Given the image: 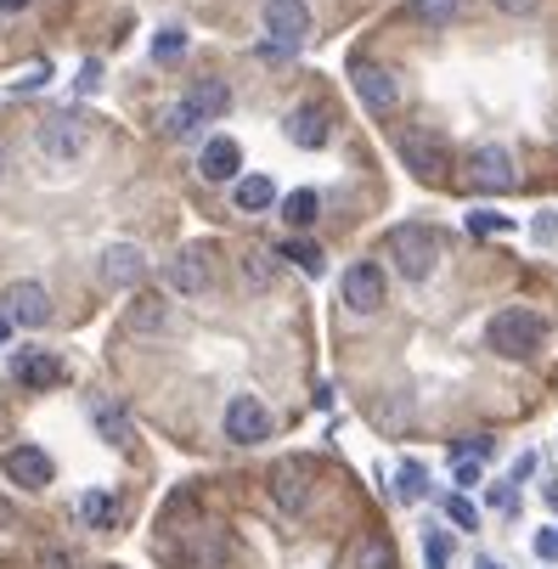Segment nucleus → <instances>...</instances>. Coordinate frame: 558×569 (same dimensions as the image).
Here are the masks:
<instances>
[{
	"instance_id": "1",
	"label": "nucleus",
	"mask_w": 558,
	"mask_h": 569,
	"mask_svg": "<svg viewBox=\"0 0 558 569\" xmlns=\"http://www.w3.org/2000/svg\"><path fill=\"white\" fill-rule=\"evenodd\" d=\"M486 345L497 356H508V361H525V356H536L547 345V316L530 310V305H508V310H497L486 321Z\"/></svg>"
},
{
	"instance_id": "2",
	"label": "nucleus",
	"mask_w": 558,
	"mask_h": 569,
	"mask_svg": "<svg viewBox=\"0 0 558 569\" xmlns=\"http://www.w3.org/2000/svg\"><path fill=\"white\" fill-rule=\"evenodd\" d=\"M310 34V7L305 0H266V46L260 57H293Z\"/></svg>"
},
{
	"instance_id": "3",
	"label": "nucleus",
	"mask_w": 558,
	"mask_h": 569,
	"mask_svg": "<svg viewBox=\"0 0 558 569\" xmlns=\"http://www.w3.org/2000/svg\"><path fill=\"white\" fill-rule=\"evenodd\" d=\"M383 249H389L395 271H401L407 282H424V277L435 271V260H440V242H435V231H424V226H395Z\"/></svg>"
},
{
	"instance_id": "4",
	"label": "nucleus",
	"mask_w": 558,
	"mask_h": 569,
	"mask_svg": "<svg viewBox=\"0 0 558 569\" xmlns=\"http://www.w3.org/2000/svg\"><path fill=\"white\" fill-rule=\"evenodd\" d=\"M91 152V124L79 119V113H51L46 124H40V158L46 164H79V158Z\"/></svg>"
},
{
	"instance_id": "5",
	"label": "nucleus",
	"mask_w": 558,
	"mask_h": 569,
	"mask_svg": "<svg viewBox=\"0 0 558 569\" xmlns=\"http://www.w3.org/2000/svg\"><path fill=\"white\" fill-rule=\"evenodd\" d=\"M468 187L474 192H514L519 187V164H514V152L486 141V147H474L468 152Z\"/></svg>"
},
{
	"instance_id": "6",
	"label": "nucleus",
	"mask_w": 558,
	"mask_h": 569,
	"mask_svg": "<svg viewBox=\"0 0 558 569\" xmlns=\"http://www.w3.org/2000/svg\"><path fill=\"white\" fill-rule=\"evenodd\" d=\"M350 86H356L361 108L378 113V119L401 108V79H395L389 68H378V62H350Z\"/></svg>"
},
{
	"instance_id": "7",
	"label": "nucleus",
	"mask_w": 558,
	"mask_h": 569,
	"mask_svg": "<svg viewBox=\"0 0 558 569\" xmlns=\"http://www.w3.org/2000/svg\"><path fill=\"white\" fill-rule=\"evenodd\" d=\"M165 282L181 293V299H203L209 288H215V260H209V249H181L170 266H165Z\"/></svg>"
},
{
	"instance_id": "8",
	"label": "nucleus",
	"mask_w": 558,
	"mask_h": 569,
	"mask_svg": "<svg viewBox=\"0 0 558 569\" xmlns=\"http://www.w3.org/2000/svg\"><path fill=\"white\" fill-rule=\"evenodd\" d=\"M383 266H372V260H356L350 271H345V282H339V299H345V310H356V316H372V310H383Z\"/></svg>"
},
{
	"instance_id": "9",
	"label": "nucleus",
	"mask_w": 558,
	"mask_h": 569,
	"mask_svg": "<svg viewBox=\"0 0 558 569\" xmlns=\"http://www.w3.org/2000/svg\"><path fill=\"white\" fill-rule=\"evenodd\" d=\"M226 435L237 446H260V440H271V412L255 395H231L226 400Z\"/></svg>"
},
{
	"instance_id": "10",
	"label": "nucleus",
	"mask_w": 558,
	"mask_h": 569,
	"mask_svg": "<svg viewBox=\"0 0 558 569\" xmlns=\"http://www.w3.org/2000/svg\"><path fill=\"white\" fill-rule=\"evenodd\" d=\"M0 310H7L18 328H46V316H51V293H46V282H12L7 293H0Z\"/></svg>"
},
{
	"instance_id": "11",
	"label": "nucleus",
	"mask_w": 558,
	"mask_h": 569,
	"mask_svg": "<svg viewBox=\"0 0 558 569\" xmlns=\"http://www.w3.org/2000/svg\"><path fill=\"white\" fill-rule=\"evenodd\" d=\"M395 147H401V158L412 164L418 181H440L446 176V147L429 130H401V136H395Z\"/></svg>"
},
{
	"instance_id": "12",
	"label": "nucleus",
	"mask_w": 558,
	"mask_h": 569,
	"mask_svg": "<svg viewBox=\"0 0 558 569\" xmlns=\"http://www.w3.org/2000/svg\"><path fill=\"white\" fill-rule=\"evenodd\" d=\"M237 170H243V147H237L231 136H209L203 152H198V176L226 187V181H237Z\"/></svg>"
},
{
	"instance_id": "13",
	"label": "nucleus",
	"mask_w": 558,
	"mask_h": 569,
	"mask_svg": "<svg viewBox=\"0 0 558 569\" xmlns=\"http://www.w3.org/2000/svg\"><path fill=\"white\" fill-rule=\"evenodd\" d=\"M0 468H7V479L23 485V491H46L51 485V457L40 446H12L7 457H0Z\"/></svg>"
},
{
	"instance_id": "14",
	"label": "nucleus",
	"mask_w": 558,
	"mask_h": 569,
	"mask_svg": "<svg viewBox=\"0 0 558 569\" xmlns=\"http://www.w3.org/2000/svg\"><path fill=\"white\" fill-rule=\"evenodd\" d=\"M147 277V254L136 249V242H113V249L102 254V282L108 288H141Z\"/></svg>"
},
{
	"instance_id": "15",
	"label": "nucleus",
	"mask_w": 558,
	"mask_h": 569,
	"mask_svg": "<svg viewBox=\"0 0 558 569\" xmlns=\"http://www.w3.org/2000/svg\"><path fill=\"white\" fill-rule=\"evenodd\" d=\"M282 130H288V141H293V147L316 152V147L328 141V108H322V102H299V108L288 113V124H282Z\"/></svg>"
},
{
	"instance_id": "16",
	"label": "nucleus",
	"mask_w": 558,
	"mask_h": 569,
	"mask_svg": "<svg viewBox=\"0 0 558 569\" xmlns=\"http://www.w3.org/2000/svg\"><path fill=\"white\" fill-rule=\"evenodd\" d=\"M271 497H277V508H282V513H293V519L310 508V479H305V468H299V462H282V468H277Z\"/></svg>"
},
{
	"instance_id": "17",
	"label": "nucleus",
	"mask_w": 558,
	"mask_h": 569,
	"mask_svg": "<svg viewBox=\"0 0 558 569\" xmlns=\"http://www.w3.org/2000/svg\"><path fill=\"white\" fill-rule=\"evenodd\" d=\"M124 328H130L136 339H158V333L170 328V305L152 299V293H141V299L130 305V316H124Z\"/></svg>"
},
{
	"instance_id": "18",
	"label": "nucleus",
	"mask_w": 558,
	"mask_h": 569,
	"mask_svg": "<svg viewBox=\"0 0 558 569\" xmlns=\"http://www.w3.org/2000/svg\"><path fill=\"white\" fill-rule=\"evenodd\" d=\"M18 383H29V389H46V383H62L68 378V367L57 361V356H46V350H29V356H18Z\"/></svg>"
},
{
	"instance_id": "19",
	"label": "nucleus",
	"mask_w": 558,
	"mask_h": 569,
	"mask_svg": "<svg viewBox=\"0 0 558 569\" xmlns=\"http://www.w3.org/2000/svg\"><path fill=\"white\" fill-rule=\"evenodd\" d=\"M231 203L243 209V214H266V209L277 203V187H271V176H237V187H231Z\"/></svg>"
},
{
	"instance_id": "20",
	"label": "nucleus",
	"mask_w": 558,
	"mask_h": 569,
	"mask_svg": "<svg viewBox=\"0 0 558 569\" xmlns=\"http://www.w3.org/2000/svg\"><path fill=\"white\" fill-rule=\"evenodd\" d=\"M187 97H192V108L203 113V124L226 119V108H231V86H226V79H198Z\"/></svg>"
},
{
	"instance_id": "21",
	"label": "nucleus",
	"mask_w": 558,
	"mask_h": 569,
	"mask_svg": "<svg viewBox=\"0 0 558 569\" xmlns=\"http://www.w3.org/2000/svg\"><path fill=\"white\" fill-rule=\"evenodd\" d=\"M316 214H322V198H316L310 187H299V192H288V198H282V220H288L293 231L316 226Z\"/></svg>"
},
{
	"instance_id": "22",
	"label": "nucleus",
	"mask_w": 558,
	"mask_h": 569,
	"mask_svg": "<svg viewBox=\"0 0 558 569\" xmlns=\"http://www.w3.org/2000/svg\"><path fill=\"white\" fill-rule=\"evenodd\" d=\"M198 130H203V113L192 108V97H181V102H170V108H165V136L187 141V136H198Z\"/></svg>"
},
{
	"instance_id": "23",
	"label": "nucleus",
	"mask_w": 558,
	"mask_h": 569,
	"mask_svg": "<svg viewBox=\"0 0 558 569\" xmlns=\"http://www.w3.org/2000/svg\"><path fill=\"white\" fill-rule=\"evenodd\" d=\"M350 563H356V569H395V547H389L383 536H361L356 552H350Z\"/></svg>"
},
{
	"instance_id": "24",
	"label": "nucleus",
	"mask_w": 558,
	"mask_h": 569,
	"mask_svg": "<svg viewBox=\"0 0 558 569\" xmlns=\"http://www.w3.org/2000/svg\"><path fill=\"white\" fill-rule=\"evenodd\" d=\"M407 12H412L424 29H446V23L462 12V0H407Z\"/></svg>"
},
{
	"instance_id": "25",
	"label": "nucleus",
	"mask_w": 558,
	"mask_h": 569,
	"mask_svg": "<svg viewBox=\"0 0 558 569\" xmlns=\"http://www.w3.org/2000/svg\"><path fill=\"white\" fill-rule=\"evenodd\" d=\"M271 277H277L271 249H243V282H249L255 293H266V288H271Z\"/></svg>"
},
{
	"instance_id": "26",
	"label": "nucleus",
	"mask_w": 558,
	"mask_h": 569,
	"mask_svg": "<svg viewBox=\"0 0 558 569\" xmlns=\"http://www.w3.org/2000/svg\"><path fill=\"white\" fill-rule=\"evenodd\" d=\"M113 497L108 491H86V497H79V519H86V525H97V530H113Z\"/></svg>"
},
{
	"instance_id": "27",
	"label": "nucleus",
	"mask_w": 558,
	"mask_h": 569,
	"mask_svg": "<svg viewBox=\"0 0 558 569\" xmlns=\"http://www.w3.org/2000/svg\"><path fill=\"white\" fill-rule=\"evenodd\" d=\"M91 418L102 423V435H108V446H130V423H124V412H119V406H108V400H97V406H91Z\"/></svg>"
},
{
	"instance_id": "28",
	"label": "nucleus",
	"mask_w": 558,
	"mask_h": 569,
	"mask_svg": "<svg viewBox=\"0 0 558 569\" xmlns=\"http://www.w3.org/2000/svg\"><path fill=\"white\" fill-rule=\"evenodd\" d=\"M282 254L305 271V277H322V249H316V242H305V237H288L282 242Z\"/></svg>"
},
{
	"instance_id": "29",
	"label": "nucleus",
	"mask_w": 558,
	"mask_h": 569,
	"mask_svg": "<svg viewBox=\"0 0 558 569\" xmlns=\"http://www.w3.org/2000/svg\"><path fill=\"white\" fill-rule=\"evenodd\" d=\"M181 51H187V29H165V34L152 40V57H158V62H170V57H181Z\"/></svg>"
},
{
	"instance_id": "30",
	"label": "nucleus",
	"mask_w": 558,
	"mask_h": 569,
	"mask_svg": "<svg viewBox=\"0 0 558 569\" xmlns=\"http://www.w3.org/2000/svg\"><path fill=\"white\" fill-rule=\"evenodd\" d=\"M424 491H429V479H424V468H418V462H407V468H401V497H407V502H418Z\"/></svg>"
},
{
	"instance_id": "31",
	"label": "nucleus",
	"mask_w": 558,
	"mask_h": 569,
	"mask_svg": "<svg viewBox=\"0 0 558 569\" xmlns=\"http://www.w3.org/2000/svg\"><path fill=\"white\" fill-rule=\"evenodd\" d=\"M446 513H451V525H457V530H480V513H474L462 497H446Z\"/></svg>"
},
{
	"instance_id": "32",
	"label": "nucleus",
	"mask_w": 558,
	"mask_h": 569,
	"mask_svg": "<svg viewBox=\"0 0 558 569\" xmlns=\"http://www.w3.org/2000/svg\"><path fill=\"white\" fill-rule=\"evenodd\" d=\"M451 479H457V491H474V485H480V457H474V462L457 457V473H451Z\"/></svg>"
},
{
	"instance_id": "33",
	"label": "nucleus",
	"mask_w": 558,
	"mask_h": 569,
	"mask_svg": "<svg viewBox=\"0 0 558 569\" xmlns=\"http://www.w3.org/2000/svg\"><path fill=\"white\" fill-rule=\"evenodd\" d=\"M424 558H429V569H446V536L440 530L424 536Z\"/></svg>"
},
{
	"instance_id": "34",
	"label": "nucleus",
	"mask_w": 558,
	"mask_h": 569,
	"mask_svg": "<svg viewBox=\"0 0 558 569\" xmlns=\"http://www.w3.org/2000/svg\"><path fill=\"white\" fill-rule=\"evenodd\" d=\"M468 231H508V220H502V214H486V209H480V214H468Z\"/></svg>"
},
{
	"instance_id": "35",
	"label": "nucleus",
	"mask_w": 558,
	"mask_h": 569,
	"mask_svg": "<svg viewBox=\"0 0 558 569\" xmlns=\"http://www.w3.org/2000/svg\"><path fill=\"white\" fill-rule=\"evenodd\" d=\"M541 7V0H497V12H508V18H530Z\"/></svg>"
},
{
	"instance_id": "36",
	"label": "nucleus",
	"mask_w": 558,
	"mask_h": 569,
	"mask_svg": "<svg viewBox=\"0 0 558 569\" xmlns=\"http://www.w3.org/2000/svg\"><path fill=\"white\" fill-rule=\"evenodd\" d=\"M97 86H102V68L86 62V68H79V91H97Z\"/></svg>"
},
{
	"instance_id": "37",
	"label": "nucleus",
	"mask_w": 558,
	"mask_h": 569,
	"mask_svg": "<svg viewBox=\"0 0 558 569\" xmlns=\"http://www.w3.org/2000/svg\"><path fill=\"white\" fill-rule=\"evenodd\" d=\"M536 552H541V558H558V530H541V536H536Z\"/></svg>"
},
{
	"instance_id": "38",
	"label": "nucleus",
	"mask_w": 558,
	"mask_h": 569,
	"mask_svg": "<svg viewBox=\"0 0 558 569\" xmlns=\"http://www.w3.org/2000/svg\"><path fill=\"white\" fill-rule=\"evenodd\" d=\"M12 328H18V321H12L7 310H0V345H12Z\"/></svg>"
},
{
	"instance_id": "39",
	"label": "nucleus",
	"mask_w": 558,
	"mask_h": 569,
	"mask_svg": "<svg viewBox=\"0 0 558 569\" xmlns=\"http://www.w3.org/2000/svg\"><path fill=\"white\" fill-rule=\"evenodd\" d=\"M29 7V0H0V12H23Z\"/></svg>"
},
{
	"instance_id": "40",
	"label": "nucleus",
	"mask_w": 558,
	"mask_h": 569,
	"mask_svg": "<svg viewBox=\"0 0 558 569\" xmlns=\"http://www.w3.org/2000/svg\"><path fill=\"white\" fill-rule=\"evenodd\" d=\"M0 176H7V136H0Z\"/></svg>"
},
{
	"instance_id": "41",
	"label": "nucleus",
	"mask_w": 558,
	"mask_h": 569,
	"mask_svg": "<svg viewBox=\"0 0 558 569\" xmlns=\"http://www.w3.org/2000/svg\"><path fill=\"white\" fill-rule=\"evenodd\" d=\"M480 569H502V563H491V558H480Z\"/></svg>"
}]
</instances>
